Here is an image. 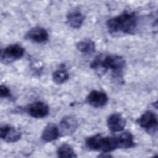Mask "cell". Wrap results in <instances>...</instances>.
I'll return each mask as SVG.
<instances>
[{"label":"cell","instance_id":"obj_1","mask_svg":"<svg viewBox=\"0 0 158 158\" xmlns=\"http://www.w3.org/2000/svg\"><path fill=\"white\" fill-rule=\"evenodd\" d=\"M138 19L134 12H124L121 14L109 19L106 23L110 33H122L133 34L137 27Z\"/></svg>","mask_w":158,"mask_h":158},{"label":"cell","instance_id":"obj_2","mask_svg":"<svg viewBox=\"0 0 158 158\" xmlns=\"http://www.w3.org/2000/svg\"><path fill=\"white\" fill-rule=\"evenodd\" d=\"M125 65L123 57L117 55L101 54L91 64V67L96 70L105 72L110 70L114 74L120 76Z\"/></svg>","mask_w":158,"mask_h":158},{"label":"cell","instance_id":"obj_3","mask_svg":"<svg viewBox=\"0 0 158 158\" xmlns=\"http://www.w3.org/2000/svg\"><path fill=\"white\" fill-rule=\"evenodd\" d=\"M86 146L91 150L107 153L117 149H120L118 136H103L101 134L87 138L85 140Z\"/></svg>","mask_w":158,"mask_h":158},{"label":"cell","instance_id":"obj_4","mask_svg":"<svg viewBox=\"0 0 158 158\" xmlns=\"http://www.w3.org/2000/svg\"><path fill=\"white\" fill-rule=\"evenodd\" d=\"M24 48L19 44H14L6 47L1 54V61L4 63H10L23 57Z\"/></svg>","mask_w":158,"mask_h":158},{"label":"cell","instance_id":"obj_5","mask_svg":"<svg viewBox=\"0 0 158 158\" xmlns=\"http://www.w3.org/2000/svg\"><path fill=\"white\" fill-rule=\"evenodd\" d=\"M139 126L148 133H154L157 128V118L156 114L150 111H146L138 119Z\"/></svg>","mask_w":158,"mask_h":158},{"label":"cell","instance_id":"obj_6","mask_svg":"<svg viewBox=\"0 0 158 158\" xmlns=\"http://www.w3.org/2000/svg\"><path fill=\"white\" fill-rule=\"evenodd\" d=\"M86 101L93 107H102L107 103L108 97L106 93L104 91L93 90L88 95Z\"/></svg>","mask_w":158,"mask_h":158},{"label":"cell","instance_id":"obj_7","mask_svg":"<svg viewBox=\"0 0 158 158\" xmlns=\"http://www.w3.org/2000/svg\"><path fill=\"white\" fill-rule=\"evenodd\" d=\"M28 114L33 118H41L46 117L49 112V106L44 102H35L28 107Z\"/></svg>","mask_w":158,"mask_h":158},{"label":"cell","instance_id":"obj_8","mask_svg":"<svg viewBox=\"0 0 158 158\" xmlns=\"http://www.w3.org/2000/svg\"><path fill=\"white\" fill-rule=\"evenodd\" d=\"M1 138L7 143H14L21 138L20 131L9 125H4L1 128Z\"/></svg>","mask_w":158,"mask_h":158},{"label":"cell","instance_id":"obj_9","mask_svg":"<svg viewBox=\"0 0 158 158\" xmlns=\"http://www.w3.org/2000/svg\"><path fill=\"white\" fill-rule=\"evenodd\" d=\"M107 123L109 129L114 133L122 131L126 125L125 119L120 114L118 113L111 114L108 117Z\"/></svg>","mask_w":158,"mask_h":158},{"label":"cell","instance_id":"obj_10","mask_svg":"<svg viewBox=\"0 0 158 158\" xmlns=\"http://www.w3.org/2000/svg\"><path fill=\"white\" fill-rule=\"evenodd\" d=\"M25 38L35 43H41L48 41L49 35L44 28L36 27L30 29L26 33Z\"/></svg>","mask_w":158,"mask_h":158},{"label":"cell","instance_id":"obj_11","mask_svg":"<svg viewBox=\"0 0 158 158\" xmlns=\"http://www.w3.org/2000/svg\"><path fill=\"white\" fill-rule=\"evenodd\" d=\"M78 127L77 120L72 116H66L62 118L60 123L59 133L62 136L72 134Z\"/></svg>","mask_w":158,"mask_h":158},{"label":"cell","instance_id":"obj_12","mask_svg":"<svg viewBox=\"0 0 158 158\" xmlns=\"http://www.w3.org/2000/svg\"><path fill=\"white\" fill-rule=\"evenodd\" d=\"M59 130L54 123H48L44 128L41 138L46 142H51L56 140L59 136Z\"/></svg>","mask_w":158,"mask_h":158},{"label":"cell","instance_id":"obj_13","mask_svg":"<svg viewBox=\"0 0 158 158\" xmlns=\"http://www.w3.org/2000/svg\"><path fill=\"white\" fill-rule=\"evenodd\" d=\"M67 19L70 27L73 28H79L83 23L84 17L80 12L73 10L67 14Z\"/></svg>","mask_w":158,"mask_h":158},{"label":"cell","instance_id":"obj_14","mask_svg":"<svg viewBox=\"0 0 158 158\" xmlns=\"http://www.w3.org/2000/svg\"><path fill=\"white\" fill-rule=\"evenodd\" d=\"M120 143V149H128L135 146L134 138L133 135L128 131H125L122 133L118 135Z\"/></svg>","mask_w":158,"mask_h":158},{"label":"cell","instance_id":"obj_15","mask_svg":"<svg viewBox=\"0 0 158 158\" xmlns=\"http://www.w3.org/2000/svg\"><path fill=\"white\" fill-rule=\"evenodd\" d=\"M77 48L85 54H91L94 52L96 47L94 43L90 40H82L77 43Z\"/></svg>","mask_w":158,"mask_h":158},{"label":"cell","instance_id":"obj_16","mask_svg":"<svg viewBox=\"0 0 158 158\" xmlns=\"http://www.w3.org/2000/svg\"><path fill=\"white\" fill-rule=\"evenodd\" d=\"M57 154L59 157H76L73 148L68 144H63L58 148Z\"/></svg>","mask_w":158,"mask_h":158},{"label":"cell","instance_id":"obj_17","mask_svg":"<svg viewBox=\"0 0 158 158\" xmlns=\"http://www.w3.org/2000/svg\"><path fill=\"white\" fill-rule=\"evenodd\" d=\"M69 73L65 70L59 69L56 70L52 74V79L57 84H62L69 78Z\"/></svg>","mask_w":158,"mask_h":158},{"label":"cell","instance_id":"obj_18","mask_svg":"<svg viewBox=\"0 0 158 158\" xmlns=\"http://www.w3.org/2000/svg\"><path fill=\"white\" fill-rule=\"evenodd\" d=\"M0 94L1 98H9L10 96V92L7 86L1 85L0 88Z\"/></svg>","mask_w":158,"mask_h":158}]
</instances>
